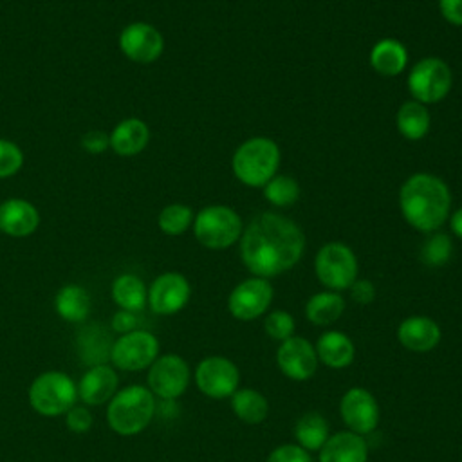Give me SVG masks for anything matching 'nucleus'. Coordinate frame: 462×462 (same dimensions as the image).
I'll return each mask as SVG.
<instances>
[{"label": "nucleus", "instance_id": "11", "mask_svg": "<svg viewBox=\"0 0 462 462\" xmlns=\"http://www.w3.org/2000/svg\"><path fill=\"white\" fill-rule=\"evenodd\" d=\"M195 384L206 397L226 399L238 390L240 370L224 356H208L195 368Z\"/></svg>", "mask_w": 462, "mask_h": 462}, {"label": "nucleus", "instance_id": "42", "mask_svg": "<svg viewBox=\"0 0 462 462\" xmlns=\"http://www.w3.org/2000/svg\"><path fill=\"white\" fill-rule=\"evenodd\" d=\"M449 224H451V231H453L458 238H462V208H458V209L451 215Z\"/></svg>", "mask_w": 462, "mask_h": 462}, {"label": "nucleus", "instance_id": "37", "mask_svg": "<svg viewBox=\"0 0 462 462\" xmlns=\"http://www.w3.org/2000/svg\"><path fill=\"white\" fill-rule=\"evenodd\" d=\"M265 462H312L310 453L298 444L276 446Z\"/></svg>", "mask_w": 462, "mask_h": 462}, {"label": "nucleus", "instance_id": "30", "mask_svg": "<svg viewBox=\"0 0 462 462\" xmlns=\"http://www.w3.org/2000/svg\"><path fill=\"white\" fill-rule=\"evenodd\" d=\"M395 121L402 137L410 141H419L428 134L431 119L426 105L413 99L401 105V108L397 110Z\"/></svg>", "mask_w": 462, "mask_h": 462}, {"label": "nucleus", "instance_id": "35", "mask_svg": "<svg viewBox=\"0 0 462 462\" xmlns=\"http://www.w3.org/2000/svg\"><path fill=\"white\" fill-rule=\"evenodd\" d=\"M22 164H23L22 148L9 139H0V179H7L18 173Z\"/></svg>", "mask_w": 462, "mask_h": 462}, {"label": "nucleus", "instance_id": "31", "mask_svg": "<svg viewBox=\"0 0 462 462\" xmlns=\"http://www.w3.org/2000/svg\"><path fill=\"white\" fill-rule=\"evenodd\" d=\"M193 218L195 217H193V211L189 206L175 202V204H168L161 209L157 224L164 235L177 236V235L184 233L189 226H193Z\"/></svg>", "mask_w": 462, "mask_h": 462}, {"label": "nucleus", "instance_id": "5", "mask_svg": "<svg viewBox=\"0 0 462 462\" xmlns=\"http://www.w3.org/2000/svg\"><path fill=\"white\" fill-rule=\"evenodd\" d=\"M31 408L43 417L65 415L78 402V384L61 370H47L36 375L27 392Z\"/></svg>", "mask_w": 462, "mask_h": 462}, {"label": "nucleus", "instance_id": "14", "mask_svg": "<svg viewBox=\"0 0 462 462\" xmlns=\"http://www.w3.org/2000/svg\"><path fill=\"white\" fill-rule=\"evenodd\" d=\"M121 52L135 63H153L164 51V38L152 23L132 22L119 34Z\"/></svg>", "mask_w": 462, "mask_h": 462}, {"label": "nucleus", "instance_id": "39", "mask_svg": "<svg viewBox=\"0 0 462 462\" xmlns=\"http://www.w3.org/2000/svg\"><path fill=\"white\" fill-rule=\"evenodd\" d=\"M350 296L359 305H368L375 300V287L370 280H356L350 285Z\"/></svg>", "mask_w": 462, "mask_h": 462}, {"label": "nucleus", "instance_id": "9", "mask_svg": "<svg viewBox=\"0 0 462 462\" xmlns=\"http://www.w3.org/2000/svg\"><path fill=\"white\" fill-rule=\"evenodd\" d=\"M159 357V339L148 330H132L121 334L110 348L112 366L125 372L148 368Z\"/></svg>", "mask_w": 462, "mask_h": 462}, {"label": "nucleus", "instance_id": "22", "mask_svg": "<svg viewBox=\"0 0 462 462\" xmlns=\"http://www.w3.org/2000/svg\"><path fill=\"white\" fill-rule=\"evenodd\" d=\"M318 361H321L325 366L339 370L352 365L356 356L354 341L339 330H327L318 337V343L314 345Z\"/></svg>", "mask_w": 462, "mask_h": 462}, {"label": "nucleus", "instance_id": "15", "mask_svg": "<svg viewBox=\"0 0 462 462\" xmlns=\"http://www.w3.org/2000/svg\"><path fill=\"white\" fill-rule=\"evenodd\" d=\"M191 296L189 282L180 273H162L148 287V305L155 314L171 316L186 307Z\"/></svg>", "mask_w": 462, "mask_h": 462}, {"label": "nucleus", "instance_id": "20", "mask_svg": "<svg viewBox=\"0 0 462 462\" xmlns=\"http://www.w3.org/2000/svg\"><path fill=\"white\" fill-rule=\"evenodd\" d=\"M318 453V462H368L366 440L350 430L332 433Z\"/></svg>", "mask_w": 462, "mask_h": 462}, {"label": "nucleus", "instance_id": "40", "mask_svg": "<svg viewBox=\"0 0 462 462\" xmlns=\"http://www.w3.org/2000/svg\"><path fill=\"white\" fill-rule=\"evenodd\" d=\"M110 327H112V330H114V332H117L119 336H121V334H126V332L135 330V327H137L135 312H130V310H123V309H119V310L112 316Z\"/></svg>", "mask_w": 462, "mask_h": 462}, {"label": "nucleus", "instance_id": "28", "mask_svg": "<svg viewBox=\"0 0 462 462\" xmlns=\"http://www.w3.org/2000/svg\"><path fill=\"white\" fill-rule=\"evenodd\" d=\"M110 336L106 330L99 328L97 325L85 327L78 336V350L85 365L94 366L106 363L110 359V348H112Z\"/></svg>", "mask_w": 462, "mask_h": 462}, {"label": "nucleus", "instance_id": "33", "mask_svg": "<svg viewBox=\"0 0 462 462\" xmlns=\"http://www.w3.org/2000/svg\"><path fill=\"white\" fill-rule=\"evenodd\" d=\"M453 253V242L446 233H433L424 240L420 247V260L430 267H442L449 262Z\"/></svg>", "mask_w": 462, "mask_h": 462}, {"label": "nucleus", "instance_id": "38", "mask_svg": "<svg viewBox=\"0 0 462 462\" xmlns=\"http://www.w3.org/2000/svg\"><path fill=\"white\" fill-rule=\"evenodd\" d=\"M79 144L85 152H88L92 155H97V153H103L105 150L110 148V139H108V134H105L101 130H90V132L81 135Z\"/></svg>", "mask_w": 462, "mask_h": 462}, {"label": "nucleus", "instance_id": "19", "mask_svg": "<svg viewBox=\"0 0 462 462\" xmlns=\"http://www.w3.org/2000/svg\"><path fill=\"white\" fill-rule=\"evenodd\" d=\"M442 332L435 319L428 316H410L401 321L397 328V339L406 350L431 352L440 343Z\"/></svg>", "mask_w": 462, "mask_h": 462}, {"label": "nucleus", "instance_id": "4", "mask_svg": "<svg viewBox=\"0 0 462 462\" xmlns=\"http://www.w3.org/2000/svg\"><path fill=\"white\" fill-rule=\"evenodd\" d=\"M280 148L273 139L251 137L233 153L231 168L235 177L251 188L265 186L278 170Z\"/></svg>", "mask_w": 462, "mask_h": 462}, {"label": "nucleus", "instance_id": "16", "mask_svg": "<svg viewBox=\"0 0 462 462\" xmlns=\"http://www.w3.org/2000/svg\"><path fill=\"white\" fill-rule=\"evenodd\" d=\"M318 363L314 345L301 336H291L289 339L282 341L276 350V365L291 381L310 379L316 374Z\"/></svg>", "mask_w": 462, "mask_h": 462}, {"label": "nucleus", "instance_id": "6", "mask_svg": "<svg viewBox=\"0 0 462 462\" xmlns=\"http://www.w3.org/2000/svg\"><path fill=\"white\" fill-rule=\"evenodd\" d=\"M193 233L204 247L226 249L242 236V218L229 206H206L193 218Z\"/></svg>", "mask_w": 462, "mask_h": 462}, {"label": "nucleus", "instance_id": "18", "mask_svg": "<svg viewBox=\"0 0 462 462\" xmlns=\"http://www.w3.org/2000/svg\"><path fill=\"white\" fill-rule=\"evenodd\" d=\"M40 213L36 206L25 199H7L0 204V233L23 238L38 229Z\"/></svg>", "mask_w": 462, "mask_h": 462}, {"label": "nucleus", "instance_id": "10", "mask_svg": "<svg viewBox=\"0 0 462 462\" xmlns=\"http://www.w3.org/2000/svg\"><path fill=\"white\" fill-rule=\"evenodd\" d=\"M189 366L184 357L177 354H164L159 356L150 366H148V390L162 399V401H173L180 397L189 384Z\"/></svg>", "mask_w": 462, "mask_h": 462}, {"label": "nucleus", "instance_id": "24", "mask_svg": "<svg viewBox=\"0 0 462 462\" xmlns=\"http://www.w3.org/2000/svg\"><path fill=\"white\" fill-rule=\"evenodd\" d=\"M408 63V52L404 45L393 38L379 40L370 51V65L381 76H397Z\"/></svg>", "mask_w": 462, "mask_h": 462}, {"label": "nucleus", "instance_id": "27", "mask_svg": "<svg viewBox=\"0 0 462 462\" xmlns=\"http://www.w3.org/2000/svg\"><path fill=\"white\" fill-rule=\"evenodd\" d=\"M231 410L238 420L245 424H260L267 419L269 402L265 395L254 388H238L231 395Z\"/></svg>", "mask_w": 462, "mask_h": 462}, {"label": "nucleus", "instance_id": "8", "mask_svg": "<svg viewBox=\"0 0 462 462\" xmlns=\"http://www.w3.org/2000/svg\"><path fill=\"white\" fill-rule=\"evenodd\" d=\"M453 85L449 65L440 58H422L408 74V90L415 101L422 105L439 103L444 99Z\"/></svg>", "mask_w": 462, "mask_h": 462}, {"label": "nucleus", "instance_id": "23", "mask_svg": "<svg viewBox=\"0 0 462 462\" xmlns=\"http://www.w3.org/2000/svg\"><path fill=\"white\" fill-rule=\"evenodd\" d=\"M54 309L61 319L69 323H79L87 319L90 312V294L78 283H67L56 292Z\"/></svg>", "mask_w": 462, "mask_h": 462}, {"label": "nucleus", "instance_id": "1", "mask_svg": "<svg viewBox=\"0 0 462 462\" xmlns=\"http://www.w3.org/2000/svg\"><path fill=\"white\" fill-rule=\"evenodd\" d=\"M305 251V235L296 222L280 213L256 215L240 236L244 265L260 278L292 269Z\"/></svg>", "mask_w": 462, "mask_h": 462}, {"label": "nucleus", "instance_id": "32", "mask_svg": "<svg viewBox=\"0 0 462 462\" xmlns=\"http://www.w3.org/2000/svg\"><path fill=\"white\" fill-rule=\"evenodd\" d=\"M263 197L276 208H287L300 199V186L291 175H274L263 186Z\"/></svg>", "mask_w": 462, "mask_h": 462}, {"label": "nucleus", "instance_id": "25", "mask_svg": "<svg viewBox=\"0 0 462 462\" xmlns=\"http://www.w3.org/2000/svg\"><path fill=\"white\" fill-rule=\"evenodd\" d=\"M110 294H112L114 303L119 309L130 310V312H139L148 303V287L144 285V282L139 276L130 274V273L119 274L112 282Z\"/></svg>", "mask_w": 462, "mask_h": 462}, {"label": "nucleus", "instance_id": "12", "mask_svg": "<svg viewBox=\"0 0 462 462\" xmlns=\"http://www.w3.org/2000/svg\"><path fill=\"white\" fill-rule=\"evenodd\" d=\"M273 301V285L260 276L240 282L227 298V309L233 318L251 321L265 314Z\"/></svg>", "mask_w": 462, "mask_h": 462}, {"label": "nucleus", "instance_id": "29", "mask_svg": "<svg viewBox=\"0 0 462 462\" xmlns=\"http://www.w3.org/2000/svg\"><path fill=\"white\" fill-rule=\"evenodd\" d=\"M294 437H296V444L307 449L309 453L319 451L325 440L330 437V428L327 419L321 413L307 411L298 419L294 426Z\"/></svg>", "mask_w": 462, "mask_h": 462}, {"label": "nucleus", "instance_id": "41", "mask_svg": "<svg viewBox=\"0 0 462 462\" xmlns=\"http://www.w3.org/2000/svg\"><path fill=\"white\" fill-rule=\"evenodd\" d=\"M439 9L446 22L462 27V0H439Z\"/></svg>", "mask_w": 462, "mask_h": 462}, {"label": "nucleus", "instance_id": "7", "mask_svg": "<svg viewBox=\"0 0 462 462\" xmlns=\"http://www.w3.org/2000/svg\"><path fill=\"white\" fill-rule=\"evenodd\" d=\"M314 271L321 285L339 292L357 280V258L348 245L328 242L316 253Z\"/></svg>", "mask_w": 462, "mask_h": 462}, {"label": "nucleus", "instance_id": "34", "mask_svg": "<svg viewBox=\"0 0 462 462\" xmlns=\"http://www.w3.org/2000/svg\"><path fill=\"white\" fill-rule=\"evenodd\" d=\"M263 328L267 332L269 337L276 339V341H285L289 339L291 336H294V328H296V323H294V318L291 312L287 310H273L267 314L265 321H263Z\"/></svg>", "mask_w": 462, "mask_h": 462}, {"label": "nucleus", "instance_id": "3", "mask_svg": "<svg viewBox=\"0 0 462 462\" xmlns=\"http://www.w3.org/2000/svg\"><path fill=\"white\" fill-rule=\"evenodd\" d=\"M155 415V395L143 384H130L116 392L106 402V422L121 437L141 433Z\"/></svg>", "mask_w": 462, "mask_h": 462}, {"label": "nucleus", "instance_id": "13", "mask_svg": "<svg viewBox=\"0 0 462 462\" xmlns=\"http://www.w3.org/2000/svg\"><path fill=\"white\" fill-rule=\"evenodd\" d=\"M339 415L350 431L366 435L377 428L381 410L372 392L363 386H352L341 397Z\"/></svg>", "mask_w": 462, "mask_h": 462}, {"label": "nucleus", "instance_id": "2", "mask_svg": "<svg viewBox=\"0 0 462 462\" xmlns=\"http://www.w3.org/2000/svg\"><path fill=\"white\" fill-rule=\"evenodd\" d=\"M399 206L411 227L422 233H435L449 215V188L437 175L415 173L401 186Z\"/></svg>", "mask_w": 462, "mask_h": 462}, {"label": "nucleus", "instance_id": "21", "mask_svg": "<svg viewBox=\"0 0 462 462\" xmlns=\"http://www.w3.org/2000/svg\"><path fill=\"white\" fill-rule=\"evenodd\" d=\"M110 150L121 157H134L141 153L150 141V128L139 117H126L119 121L108 134Z\"/></svg>", "mask_w": 462, "mask_h": 462}, {"label": "nucleus", "instance_id": "36", "mask_svg": "<svg viewBox=\"0 0 462 462\" xmlns=\"http://www.w3.org/2000/svg\"><path fill=\"white\" fill-rule=\"evenodd\" d=\"M92 413L85 404H74L65 413V426L72 433H87L92 428Z\"/></svg>", "mask_w": 462, "mask_h": 462}, {"label": "nucleus", "instance_id": "17", "mask_svg": "<svg viewBox=\"0 0 462 462\" xmlns=\"http://www.w3.org/2000/svg\"><path fill=\"white\" fill-rule=\"evenodd\" d=\"M117 374L114 366L101 363L88 366L78 383V397L85 406L106 404L117 392Z\"/></svg>", "mask_w": 462, "mask_h": 462}, {"label": "nucleus", "instance_id": "26", "mask_svg": "<svg viewBox=\"0 0 462 462\" xmlns=\"http://www.w3.org/2000/svg\"><path fill=\"white\" fill-rule=\"evenodd\" d=\"M343 312H345V300L336 291L316 292L305 303V318L318 327L332 325L341 318Z\"/></svg>", "mask_w": 462, "mask_h": 462}]
</instances>
